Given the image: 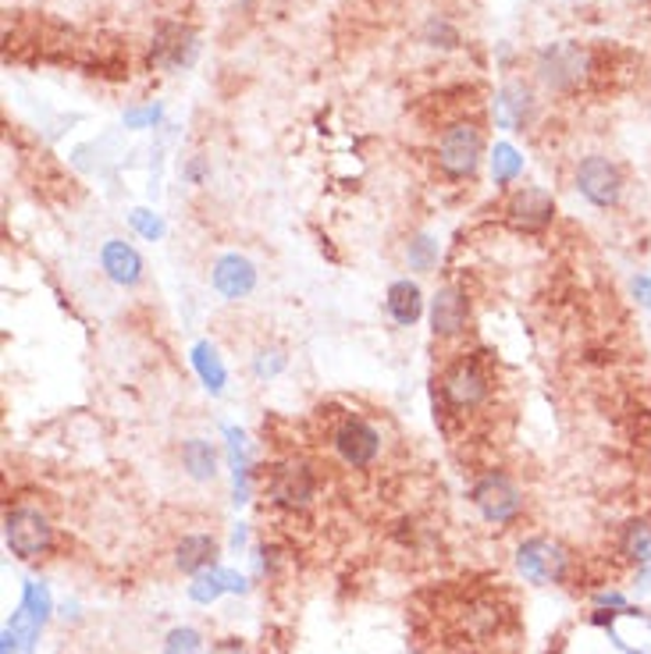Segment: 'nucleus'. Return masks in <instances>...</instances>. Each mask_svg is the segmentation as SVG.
<instances>
[{
    "instance_id": "ddd939ff",
    "label": "nucleus",
    "mask_w": 651,
    "mask_h": 654,
    "mask_svg": "<svg viewBox=\"0 0 651 654\" xmlns=\"http://www.w3.org/2000/svg\"><path fill=\"white\" fill-rule=\"evenodd\" d=\"M470 324V299L459 285H441L431 299V334L435 339H459Z\"/></svg>"
},
{
    "instance_id": "6e6552de",
    "label": "nucleus",
    "mask_w": 651,
    "mask_h": 654,
    "mask_svg": "<svg viewBox=\"0 0 651 654\" xmlns=\"http://www.w3.org/2000/svg\"><path fill=\"white\" fill-rule=\"evenodd\" d=\"M317 494V476L303 459H285L267 473V498L278 508H307Z\"/></svg>"
},
{
    "instance_id": "39448f33",
    "label": "nucleus",
    "mask_w": 651,
    "mask_h": 654,
    "mask_svg": "<svg viewBox=\"0 0 651 654\" xmlns=\"http://www.w3.org/2000/svg\"><path fill=\"white\" fill-rule=\"evenodd\" d=\"M516 569L523 572V580L537 587L563 583L569 572V551L552 537H527L516 548Z\"/></svg>"
},
{
    "instance_id": "cd10ccee",
    "label": "nucleus",
    "mask_w": 651,
    "mask_h": 654,
    "mask_svg": "<svg viewBox=\"0 0 651 654\" xmlns=\"http://www.w3.org/2000/svg\"><path fill=\"white\" fill-rule=\"evenodd\" d=\"M285 371V353L281 349H260L257 356H253V374L260 380H271Z\"/></svg>"
},
{
    "instance_id": "1a4fd4ad",
    "label": "nucleus",
    "mask_w": 651,
    "mask_h": 654,
    "mask_svg": "<svg viewBox=\"0 0 651 654\" xmlns=\"http://www.w3.org/2000/svg\"><path fill=\"white\" fill-rule=\"evenodd\" d=\"M598 626H606V636L612 641L616 651L623 654H651V615L641 609H601L595 615Z\"/></svg>"
},
{
    "instance_id": "423d86ee",
    "label": "nucleus",
    "mask_w": 651,
    "mask_h": 654,
    "mask_svg": "<svg viewBox=\"0 0 651 654\" xmlns=\"http://www.w3.org/2000/svg\"><path fill=\"white\" fill-rule=\"evenodd\" d=\"M470 502L478 505V513L488 523H516L523 513V494L513 484V476H505L499 470H488L478 484L470 487Z\"/></svg>"
},
{
    "instance_id": "f257e3e1",
    "label": "nucleus",
    "mask_w": 651,
    "mask_h": 654,
    "mask_svg": "<svg viewBox=\"0 0 651 654\" xmlns=\"http://www.w3.org/2000/svg\"><path fill=\"white\" fill-rule=\"evenodd\" d=\"M534 75H537V83L552 93H577L591 83V75H595V51L577 40L548 43L545 51H537L534 57Z\"/></svg>"
},
{
    "instance_id": "f03ea898",
    "label": "nucleus",
    "mask_w": 651,
    "mask_h": 654,
    "mask_svg": "<svg viewBox=\"0 0 651 654\" xmlns=\"http://www.w3.org/2000/svg\"><path fill=\"white\" fill-rule=\"evenodd\" d=\"M488 392H491V377L484 371L481 356H473V353H459L456 360H449L446 371L438 377L441 406L456 412V417H467V412L481 409Z\"/></svg>"
},
{
    "instance_id": "4be33fe9",
    "label": "nucleus",
    "mask_w": 651,
    "mask_h": 654,
    "mask_svg": "<svg viewBox=\"0 0 651 654\" xmlns=\"http://www.w3.org/2000/svg\"><path fill=\"white\" fill-rule=\"evenodd\" d=\"M182 470L193 476V481H214V473H217V452H214V444L203 441V438L182 441Z\"/></svg>"
},
{
    "instance_id": "7c9ffc66",
    "label": "nucleus",
    "mask_w": 651,
    "mask_h": 654,
    "mask_svg": "<svg viewBox=\"0 0 651 654\" xmlns=\"http://www.w3.org/2000/svg\"><path fill=\"white\" fill-rule=\"evenodd\" d=\"M157 118H161V107H142V110H129L125 125L129 129H147V125H157Z\"/></svg>"
},
{
    "instance_id": "20e7f679",
    "label": "nucleus",
    "mask_w": 651,
    "mask_h": 654,
    "mask_svg": "<svg viewBox=\"0 0 651 654\" xmlns=\"http://www.w3.org/2000/svg\"><path fill=\"white\" fill-rule=\"evenodd\" d=\"M574 185L577 193L595 206V211H616L619 203H623L627 193V179H623V168L609 157L601 153H587L584 161L574 171Z\"/></svg>"
},
{
    "instance_id": "473e14b6",
    "label": "nucleus",
    "mask_w": 651,
    "mask_h": 654,
    "mask_svg": "<svg viewBox=\"0 0 651 654\" xmlns=\"http://www.w3.org/2000/svg\"><path fill=\"white\" fill-rule=\"evenodd\" d=\"M211 654H246V647H243V641H235V636H225V641H217L211 647Z\"/></svg>"
},
{
    "instance_id": "bb28decb",
    "label": "nucleus",
    "mask_w": 651,
    "mask_h": 654,
    "mask_svg": "<svg viewBox=\"0 0 651 654\" xmlns=\"http://www.w3.org/2000/svg\"><path fill=\"white\" fill-rule=\"evenodd\" d=\"M22 604L29 612H33L40 622H46V615H51V594H46V587L36 583V580H25L22 587Z\"/></svg>"
},
{
    "instance_id": "72a5a7b5",
    "label": "nucleus",
    "mask_w": 651,
    "mask_h": 654,
    "mask_svg": "<svg viewBox=\"0 0 651 654\" xmlns=\"http://www.w3.org/2000/svg\"><path fill=\"white\" fill-rule=\"evenodd\" d=\"M232 545H235V548L246 545V530H235V534H232Z\"/></svg>"
},
{
    "instance_id": "9b49d317",
    "label": "nucleus",
    "mask_w": 651,
    "mask_h": 654,
    "mask_svg": "<svg viewBox=\"0 0 651 654\" xmlns=\"http://www.w3.org/2000/svg\"><path fill=\"white\" fill-rule=\"evenodd\" d=\"M534 110H537L534 89H531V83H523V78L502 83L495 100H491V118H495L502 132H523L531 125Z\"/></svg>"
},
{
    "instance_id": "5701e85b",
    "label": "nucleus",
    "mask_w": 651,
    "mask_h": 654,
    "mask_svg": "<svg viewBox=\"0 0 651 654\" xmlns=\"http://www.w3.org/2000/svg\"><path fill=\"white\" fill-rule=\"evenodd\" d=\"M193 366H196L200 380L206 385V392H214V395L225 392V366H221V360H217L211 342H200L193 349Z\"/></svg>"
},
{
    "instance_id": "2f4dec72",
    "label": "nucleus",
    "mask_w": 651,
    "mask_h": 654,
    "mask_svg": "<svg viewBox=\"0 0 651 654\" xmlns=\"http://www.w3.org/2000/svg\"><path fill=\"white\" fill-rule=\"evenodd\" d=\"M595 604H598V609H627V598L623 594H616V590H601V594L595 598Z\"/></svg>"
},
{
    "instance_id": "f3484780",
    "label": "nucleus",
    "mask_w": 651,
    "mask_h": 654,
    "mask_svg": "<svg viewBox=\"0 0 651 654\" xmlns=\"http://www.w3.org/2000/svg\"><path fill=\"white\" fill-rule=\"evenodd\" d=\"M221 594H246V580L232 569L211 566V569L196 572V580L189 583V598L196 604H214Z\"/></svg>"
},
{
    "instance_id": "c85d7f7f",
    "label": "nucleus",
    "mask_w": 651,
    "mask_h": 654,
    "mask_svg": "<svg viewBox=\"0 0 651 654\" xmlns=\"http://www.w3.org/2000/svg\"><path fill=\"white\" fill-rule=\"evenodd\" d=\"M129 221H132V228H136L142 238H150V243H153V238L164 235V221L157 217V214H150V211H132Z\"/></svg>"
},
{
    "instance_id": "2eb2a0df",
    "label": "nucleus",
    "mask_w": 651,
    "mask_h": 654,
    "mask_svg": "<svg viewBox=\"0 0 651 654\" xmlns=\"http://www.w3.org/2000/svg\"><path fill=\"white\" fill-rule=\"evenodd\" d=\"M214 289L225 299H246L257 285V270L239 253H225V257L214 260Z\"/></svg>"
},
{
    "instance_id": "6ab92c4d",
    "label": "nucleus",
    "mask_w": 651,
    "mask_h": 654,
    "mask_svg": "<svg viewBox=\"0 0 651 654\" xmlns=\"http://www.w3.org/2000/svg\"><path fill=\"white\" fill-rule=\"evenodd\" d=\"M217 562V540L211 534H185L174 545V566L182 572H203Z\"/></svg>"
},
{
    "instance_id": "f8f14e48",
    "label": "nucleus",
    "mask_w": 651,
    "mask_h": 654,
    "mask_svg": "<svg viewBox=\"0 0 651 654\" xmlns=\"http://www.w3.org/2000/svg\"><path fill=\"white\" fill-rule=\"evenodd\" d=\"M505 217H510V225H516L520 232H542L555 217V200L545 189L523 185L510 196V203H505Z\"/></svg>"
},
{
    "instance_id": "a878e982",
    "label": "nucleus",
    "mask_w": 651,
    "mask_h": 654,
    "mask_svg": "<svg viewBox=\"0 0 651 654\" xmlns=\"http://www.w3.org/2000/svg\"><path fill=\"white\" fill-rule=\"evenodd\" d=\"M203 641L193 626H174L164 641V654H200Z\"/></svg>"
},
{
    "instance_id": "412c9836",
    "label": "nucleus",
    "mask_w": 651,
    "mask_h": 654,
    "mask_svg": "<svg viewBox=\"0 0 651 654\" xmlns=\"http://www.w3.org/2000/svg\"><path fill=\"white\" fill-rule=\"evenodd\" d=\"M619 555L638 566L651 562V519L648 516L630 519L623 530H619Z\"/></svg>"
},
{
    "instance_id": "0eeeda50",
    "label": "nucleus",
    "mask_w": 651,
    "mask_h": 654,
    "mask_svg": "<svg viewBox=\"0 0 651 654\" xmlns=\"http://www.w3.org/2000/svg\"><path fill=\"white\" fill-rule=\"evenodd\" d=\"M4 537H8V548L19 558H25V562L54 548L51 519H46L40 508H29V505L11 508L8 519H4Z\"/></svg>"
},
{
    "instance_id": "a211bd4d",
    "label": "nucleus",
    "mask_w": 651,
    "mask_h": 654,
    "mask_svg": "<svg viewBox=\"0 0 651 654\" xmlns=\"http://www.w3.org/2000/svg\"><path fill=\"white\" fill-rule=\"evenodd\" d=\"M385 307L392 313V321L399 324V328H413L420 321V313H424V296H420V285L417 281H392L388 285V296H385Z\"/></svg>"
},
{
    "instance_id": "9d476101",
    "label": "nucleus",
    "mask_w": 651,
    "mask_h": 654,
    "mask_svg": "<svg viewBox=\"0 0 651 654\" xmlns=\"http://www.w3.org/2000/svg\"><path fill=\"white\" fill-rule=\"evenodd\" d=\"M331 444H335V452L342 455L345 467L363 470V467H371L381 452V430L363 417H345L335 427V435H331Z\"/></svg>"
},
{
    "instance_id": "b1692460",
    "label": "nucleus",
    "mask_w": 651,
    "mask_h": 654,
    "mask_svg": "<svg viewBox=\"0 0 651 654\" xmlns=\"http://www.w3.org/2000/svg\"><path fill=\"white\" fill-rule=\"evenodd\" d=\"M520 171H523V157L516 153V147L499 142V147L491 150V179H495L499 185H510Z\"/></svg>"
},
{
    "instance_id": "393cba45",
    "label": "nucleus",
    "mask_w": 651,
    "mask_h": 654,
    "mask_svg": "<svg viewBox=\"0 0 651 654\" xmlns=\"http://www.w3.org/2000/svg\"><path fill=\"white\" fill-rule=\"evenodd\" d=\"M438 238L435 235H417V238H409V246H406V260L413 270H420V275H427V270H435L438 264Z\"/></svg>"
},
{
    "instance_id": "c756f323",
    "label": "nucleus",
    "mask_w": 651,
    "mask_h": 654,
    "mask_svg": "<svg viewBox=\"0 0 651 654\" xmlns=\"http://www.w3.org/2000/svg\"><path fill=\"white\" fill-rule=\"evenodd\" d=\"M630 292H633V299H638V307H644V310H651V275H633L630 278Z\"/></svg>"
},
{
    "instance_id": "4468645a",
    "label": "nucleus",
    "mask_w": 651,
    "mask_h": 654,
    "mask_svg": "<svg viewBox=\"0 0 651 654\" xmlns=\"http://www.w3.org/2000/svg\"><path fill=\"white\" fill-rule=\"evenodd\" d=\"M196 57V33L185 25H161V33L153 40L150 65L157 68H185Z\"/></svg>"
},
{
    "instance_id": "7ed1b4c3",
    "label": "nucleus",
    "mask_w": 651,
    "mask_h": 654,
    "mask_svg": "<svg viewBox=\"0 0 651 654\" xmlns=\"http://www.w3.org/2000/svg\"><path fill=\"white\" fill-rule=\"evenodd\" d=\"M484 157V136L473 121H456L438 139V171L449 182H467L478 174Z\"/></svg>"
},
{
    "instance_id": "dca6fc26",
    "label": "nucleus",
    "mask_w": 651,
    "mask_h": 654,
    "mask_svg": "<svg viewBox=\"0 0 651 654\" xmlns=\"http://www.w3.org/2000/svg\"><path fill=\"white\" fill-rule=\"evenodd\" d=\"M100 264L104 275L115 285H121V289H132V285L142 281V257L129 243H121V238H107L100 249Z\"/></svg>"
},
{
    "instance_id": "aec40b11",
    "label": "nucleus",
    "mask_w": 651,
    "mask_h": 654,
    "mask_svg": "<svg viewBox=\"0 0 651 654\" xmlns=\"http://www.w3.org/2000/svg\"><path fill=\"white\" fill-rule=\"evenodd\" d=\"M40 630H43V622L29 612L25 604H19V612H14L4 626V651L0 654H33Z\"/></svg>"
}]
</instances>
